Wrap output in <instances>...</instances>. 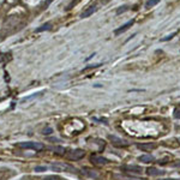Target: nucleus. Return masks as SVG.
<instances>
[{"mask_svg": "<svg viewBox=\"0 0 180 180\" xmlns=\"http://www.w3.org/2000/svg\"><path fill=\"white\" fill-rule=\"evenodd\" d=\"M17 147L23 148V149H31V150L40 151L43 149V144L36 143V142H22V143H18Z\"/></svg>", "mask_w": 180, "mask_h": 180, "instance_id": "obj_1", "label": "nucleus"}, {"mask_svg": "<svg viewBox=\"0 0 180 180\" xmlns=\"http://www.w3.org/2000/svg\"><path fill=\"white\" fill-rule=\"evenodd\" d=\"M50 168L55 172H76L77 169L75 167H72L70 165H66V163H52L50 165Z\"/></svg>", "mask_w": 180, "mask_h": 180, "instance_id": "obj_2", "label": "nucleus"}, {"mask_svg": "<svg viewBox=\"0 0 180 180\" xmlns=\"http://www.w3.org/2000/svg\"><path fill=\"white\" fill-rule=\"evenodd\" d=\"M120 169L121 171H124V172H129V173H133V174H139V173H142V168L139 167V166H135V165H124V166H121L120 167Z\"/></svg>", "mask_w": 180, "mask_h": 180, "instance_id": "obj_3", "label": "nucleus"}, {"mask_svg": "<svg viewBox=\"0 0 180 180\" xmlns=\"http://www.w3.org/2000/svg\"><path fill=\"white\" fill-rule=\"evenodd\" d=\"M108 138H109L112 144L115 145V147H127L129 145V142H126V140H124V139H121V138H119L117 136H112L111 135V136H108Z\"/></svg>", "mask_w": 180, "mask_h": 180, "instance_id": "obj_4", "label": "nucleus"}, {"mask_svg": "<svg viewBox=\"0 0 180 180\" xmlns=\"http://www.w3.org/2000/svg\"><path fill=\"white\" fill-rule=\"evenodd\" d=\"M83 156H84V151H83V150H81V149L68 151V154H67V158H70V160H75V161H77V160L82 158Z\"/></svg>", "mask_w": 180, "mask_h": 180, "instance_id": "obj_5", "label": "nucleus"}, {"mask_svg": "<svg viewBox=\"0 0 180 180\" xmlns=\"http://www.w3.org/2000/svg\"><path fill=\"white\" fill-rule=\"evenodd\" d=\"M132 24H133V19H131V21H129L127 23L122 24L121 27H119L118 29H115V30H114V35H115V36H118V35H120V34L125 32L126 30H129V29H130V27H131Z\"/></svg>", "mask_w": 180, "mask_h": 180, "instance_id": "obj_6", "label": "nucleus"}, {"mask_svg": "<svg viewBox=\"0 0 180 180\" xmlns=\"http://www.w3.org/2000/svg\"><path fill=\"white\" fill-rule=\"evenodd\" d=\"M137 148L140 150H144V151H150V150L155 149L156 145L154 143H143V144H137Z\"/></svg>", "mask_w": 180, "mask_h": 180, "instance_id": "obj_7", "label": "nucleus"}, {"mask_svg": "<svg viewBox=\"0 0 180 180\" xmlns=\"http://www.w3.org/2000/svg\"><path fill=\"white\" fill-rule=\"evenodd\" d=\"M96 10H97V6H96V5H91V6L88 7V9L81 14V17H82V18H88L89 16H91Z\"/></svg>", "mask_w": 180, "mask_h": 180, "instance_id": "obj_8", "label": "nucleus"}, {"mask_svg": "<svg viewBox=\"0 0 180 180\" xmlns=\"http://www.w3.org/2000/svg\"><path fill=\"white\" fill-rule=\"evenodd\" d=\"M91 162L96 165H106V163H108V160L104 157H101V156H91Z\"/></svg>", "mask_w": 180, "mask_h": 180, "instance_id": "obj_9", "label": "nucleus"}, {"mask_svg": "<svg viewBox=\"0 0 180 180\" xmlns=\"http://www.w3.org/2000/svg\"><path fill=\"white\" fill-rule=\"evenodd\" d=\"M147 173H148L149 175L156 176V175H163V174H165V171H158V169H156V168L151 167V168H149V169L147 171Z\"/></svg>", "mask_w": 180, "mask_h": 180, "instance_id": "obj_10", "label": "nucleus"}, {"mask_svg": "<svg viewBox=\"0 0 180 180\" xmlns=\"http://www.w3.org/2000/svg\"><path fill=\"white\" fill-rule=\"evenodd\" d=\"M139 161L144 162V163H149V162L154 161V157H153L151 155H142V156L139 157Z\"/></svg>", "mask_w": 180, "mask_h": 180, "instance_id": "obj_11", "label": "nucleus"}, {"mask_svg": "<svg viewBox=\"0 0 180 180\" xmlns=\"http://www.w3.org/2000/svg\"><path fill=\"white\" fill-rule=\"evenodd\" d=\"M49 29H50V23H46V24L41 25L40 28H37L35 31L36 32H42V31H46V30H49Z\"/></svg>", "mask_w": 180, "mask_h": 180, "instance_id": "obj_12", "label": "nucleus"}, {"mask_svg": "<svg viewBox=\"0 0 180 180\" xmlns=\"http://www.w3.org/2000/svg\"><path fill=\"white\" fill-rule=\"evenodd\" d=\"M178 34V31H174V32H172V34H169V35H167L166 37H162L161 39V42H166V41H169V40H172L174 36Z\"/></svg>", "mask_w": 180, "mask_h": 180, "instance_id": "obj_13", "label": "nucleus"}, {"mask_svg": "<svg viewBox=\"0 0 180 180\" xmlns=\"http://www.w3.org/2000/svg\"><path fill=\"white\" fill-rule=\"evenodd\" d=\"M158 3H160V0H148V1L145 3V6L147 7H153Z\"/></svg>", "mask_w": 180, "mask_h": 180, "instance_id": "obj_14", "label": "nucleus"}, {"mask_svg": "<svg viewBox=\"0 0 180 180\" xmlns=\"http://www.w3.org/2000/svg\"><path fill=\"white\" fill-rule=\"evenodd\" d=\"M40 95H42V91H41V93H36V94H34V95H30V96H27V97L22 99V102L28 101V100H31V99H35V97H39Z\"/></svg>", "mask_w": 180, "mask_h": 180, "instance_id": "obj_15", "label": "nucleus"}, {"mask_svg": "<svg viewBox=\"0 0 180 180\" xmlns=\"http://www.w3.org/2000/svg\"><path fill=\"white\" fill-rule=\"evenodd\" d=\"M127 10H129V6H120V7L117 10V14H121V13L126 12Z\"/></svg>", "mask_w": 180, "mask_h": 180, "instance_id": "obj_16", "label": "nucleus"}, {"mask_svg": "<svg viewBox=\"0 0 180 180\" xmlns=\"http://www.w3.org/2000/svg\"><path fill=\"white\" fill-rule=\"evenodd\" d=\"M35 171L36 172H45V171H47V167L46 166H36Z\"/></svg>", "mask_w": 180, "mask_h": 180, "instance_id": "obj_17", "label": "nucleus"}, {"mask_svg": "<svg viewBox=\"0 0 180 180\" xmlns=\"http://www.w3.org/2000/svg\"><path fill=\"white\" fill-rule=\"evenodd\" d=\"M54 151H55L57 154H64V151H65V149L64 148H61V147H55L53 149Z\"/></svg>", "mask_w": 180, "mask_h": 180, "instance_id": "obj_18", "label": "nucleus"}, {"mask_svg": "<svg viewBox=\"0 0 180 180\" xmlns=\"http://www.w3.org/2000/svg\"><path fill=\"white\" fill-rule=\"evenodd\" d=\"M174 118L180 119V109H179V108H175V109H174Z\"/></svg>", "mask_w": 180, "mask_h": 180, "instance_id": "obj_19", "label": "nucleus"}, {"mask_svg": "<svg viewBox=\"0 0 180 180\" xmlns=\"http://www.w3.org/2000/svg\"><path fill=\"white\" fill-rule=\"evenodd\" d=\"M52 132H53V130H52V129H50V127H48V129H47V130H46V129H45V131H43V133H45V135H50V133H52Z\"/></svg>", "mask_w": 180, "mask_h": 180, "instance_id": "obj_20", "label": "nucleus"}, {"mask_svg": "<svg viewBox=\"0 0 180 180\" xmlns=\"http://www.w3.org/2000/svg\"><path fill=\"white\" fill-rule=\"evenodd\" d=\"M102 64H95V65H90V66H88V67H85V70H89V68H93V67H99V66H101Z\"/></svg>", "mask_w": 180, "mask_h": 180, "instance_id": "obj_21", "label": "nucleus"}, {"mask_svg": "<svg viewBox=\"0 0 180 180\" xmlns=\"http://www.w3.org/2000/svg\"><path fill=\"white\" fill-rule=\"evenodd\" d=\"M173 167H180V161H176V162H174V163L172 165Z\"/></svg>", "mask_w": 180, "mask_h": 180, "instance_id": "obj_22", "label": "nucleus"}, {"mask_svg": "<svg viewBox=\"0 0 180 180\" xmlns=\"http://www.w3.org/2000/svg\"><path fill=\"white\" fill-rule=\"evenodd\" d=\"M49 140H52V142H59V139H57V138H49Z\"/></svg>", "mask_w": 180, "mask_h": 180, "instance_id": "obj_23", "label": "nucleus"}, {"mask_svg": "<svg viewBox=\"0 0 180 180\" xmlns=\"http://www.w3.org/2000/svg\"><path fill=\"white\" fill-rule=\"evenodd\" d=\"M162 180H175V179H162Z\"/></svg>", "mask_w": 180, "mask_h": 180, "instance_id": "obj_24", "label": "nucleus"}, {"mask_svg": "<svg viewBox=\"0 0 180 180\" xmlns=\"http://www.w3.org/2000/svg\"><path fill=\"white\" fill-rule=\"evenodd\" d=\"M179 142H180V138H179Z\"/></svg>", "mask_w": 180, "mask_h": 180, "instance_id": "obj_25", "label": "nucleus"}]
</instances>
